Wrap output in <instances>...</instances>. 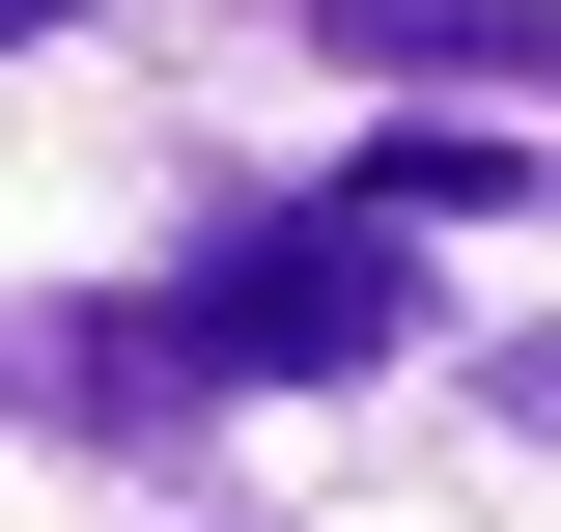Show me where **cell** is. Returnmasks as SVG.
<instances>
[{"instance_id": "cell-1", "label": "cell", "mask_w": 561, "mask_h": 532, "mask_svg": "<svg viewBox=\"0 0 561 532\" xmlns=\"http://www.w3.org/2000/svg\"><path fill=\"white\" fill-rule=\"evenodd\" d=\"M169 309H197V365H225V393H365V365L421 336V224H393V197L197 224V253H169Z\"/></svg>"}, {"instance_id": "cell-2", "label": "cell", "mask_w": 561, "mask_h": 532, "mask_svg": "<svg viewBox=\"0 0 561 532\" xmlns=\"http://www.w3.org/2000/svg\"><path fill=\"white\" fill-rule=\"evenodd\" d=\"M0 420H57V449H197L225 420V365H197V309H169V280H113V309H0Z\"/></svg>"}, {"instance_id": "cell-3", "label": "cell", "mask_w": 561, "mask_h": 532, "mask_svg": "<svg viewBox=\"0 0 561 532\" xmlns=\"http://www.w3.org/2000/svg\"><path fill=\"white\" fill-rule=\"evenodd\" d=\"M365 84H561V0H309Z\"/></svg>"}, {"instance_id": "cell-4", "label": "cell", "mask_w": 561, "mask_h": 532, "mask_svg": "<svg viewBox=\"0 0 561 532\" xmlns=\"http://www.w3.org/2000/svg\"><path fill=\"white\" fill-rule=\"evenodd\" d=\"M337 197H393V224H505V197H534V169H505V140H449V113H421V140H365Z\"/></svg>"}, {"instance_id": "cell-5", "label": "cell", "mask_w": 561, "mask_h": 532, "mask_svg": "<svg viewBox=\"0 0 561 532\" xmlns=\"http://www.w3.org/2000/svg\"><path fill=\"white\" fill-rule=\"evenodd\" d=\"M478 420H534V449H561V336H478Z\"/></svg>"}]
</instances>
